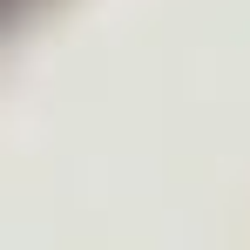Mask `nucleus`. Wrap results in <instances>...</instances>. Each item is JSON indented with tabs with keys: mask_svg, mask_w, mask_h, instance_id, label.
Here are the masks:
<instances>
[{
	"mask_svg": "<svg viewBox=\"0 0 250 250\" xmlns=\"http://www.w3.org/2000/svg\"><path fill=\"white\" fill-rule=\"evenodd\" d=\"M7 14H14V0H0V21H7Z\"/></svg>",
	"mask_w": 250,
	"mask_h": 250,
	"instance_id": "f257e3e1",
	"label": "nucleus"
}]
</instances>
